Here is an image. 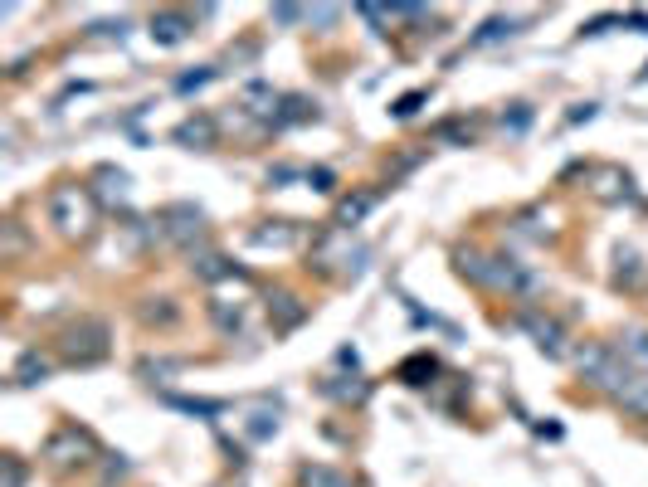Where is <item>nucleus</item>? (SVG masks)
<instances>
[{
    "label": "nucleus",
    "mask_w": 648,
    "mask_h": 487,
    "mask_svg": "<svg viewBox=\"0 0 648 487\" xmlns=\"http://www.w3.org/2000/svg\"><path fill=\"white\" fill-rule=\"evenodd\" d=\"M44 210H49V225L59 229L64 239H88L93 225H98V200H93V190L78 186V181H59L49 190Z\"/></svg>",
    "instance_id": "f257e3e1"
},
{
    "label": "nucleus",
    "mask_w": 648,
    "mask_h": 487,
    "mask_svg": "<svg viewBox=\"0 0 648 487\" xmlns=\"http://www.w3.org/2000/svg\"><path fill=\"white\" fill-rule=\"evenodd\" d=\"M59 351H64L69 366H98V361L108 356V322H98V317H78L74 327L64 332Z\"/></svg>",
    "instance_id": "f03ea898"
},
{
    "label": "nucleus",
    "mask_w": 648,
    "mask_h": 487,
    "mask_svg": "<svg viewBox=\"0 0 648 487\" xmlns=\"http://www.w3.org/2000/svg\"><path fill=\"white\" fill-rule=\"evenodd\" d=\"M44 458H49L54 468H83V463H93V458H98V444H93V434H88V429L64 424V429L44 444Z\"/></svg>",
    "instance_id": "7ed1b4c3"
},
{
    "label": "nucleus",
    "mask_w": 648,
    "mask_h": 487,
    "mask_svg": "<svg viewBox=\"0 0 648 487\" xmlns=\"http://www.w3.org/2000/svg\"><path fill=\"white\" fill-rule=\"evenodd\" d=\"M195 30V20L186 10H156L152 15V39L156 44H181Z\"/></svg>",
    "instance_id": "20e7f679"
},
{
    "label": "nucleus",
    "mask_w": 648,
    "mask_h": 487,
    "mask_svg": "<svg viewBox=\"0 0 648 487\" xmlns=\"http://www.w3.org/2000/svg\"><path fill=\"white\" fill-rule=\"evenodd\" d=\"M171 137H176V142H181V147H200V151H210L215 147V142H220V127H215V117H186V122H181V127H176V132H171Z\"/></svg>",
    "instance_id": "39448f33"
},
{
    "label": "nucleus",
    "mask_w": 648,
    "mask_h": 487,
    "mask_svg": "<svg viewBox=\"0 0 648 487\" xmlns=\"http://www.w3.org/2000/svg\"><path fill=\"white\" fill-rule=\"evenodd\" d=\"M268 317H273L278 332H293V327L307 317V307L293 298V293H273V298H268Z\"/></svg>",
    "instance_id": "423d86ee"
},
{
    "label": "nucleus",
    "mask_w": 648,
    "mask_h": 487,
    "mask_svg": "<svg viewBox=\"0 0 648 487\" xmlns=\"http://www.w3.org/2000/svg\"><path fill=\"white\" fill-rule=\"evenodd\" d=\"M522 327L536 337V346H541V351L561 356V327H556L551 317H541V312H522Z\"/></svg>",
    "instance_id": "0eeeda50"
},
{
    "label": "nucleus",
    "mask_w": 648,
    "mask_h": 487,
    "mask_svg": "<svg viewBox=\"0 0 648 487\" xmlns=\"http://www.w3.org/2000/svg\"><path fill=\"white\" fill-rule=\"evenodd\" d=\"M298 483L303 487H356L342 468H327V463H307L303 473H298Z\"/></svg>",
    "instance_id": "6e6552de"
},
{
    "label": "nucleus",
    "mask_w": 648,
    "mask_h": 487,
    "mask_svg": "<svg viewBox=\"0 0 648 487\" xmlns=\"http://www.w3.org/2000/svg\"><path fill=\"white\" fill-rule=\"evenodd\" d=\"M161 220L171 225V239H191V234H200V210H191V205H176V210H166Z\"/></svg>",
    "instance_id": "1a4fd4ad"
},
{
    "label": "nucleus",
    "mask_w": 648,
    "mask_h": 487,
    "mask_svg": "<svg viewBox=\"0 0 648 487\" xmlns=\"http://www.w3.org/2000/svg\"><path fill=\"white\" fill-rule=\"evenodd\" d=\"M619 356L634 366V371H648V332H629L619 341Z\"/></svg>",
    "instance_id": "9d476101"
},
{
    "label": "nucleus",
    "mask_w": 648,
    "mask_h": 487,
    "mask_svg": "<svg viewBox=\"0 0 648 487\" xmlns=\"http://www.w3.org/2000/svg\"><path fill=\"white\" fill-rule=\"evenodd\" d=\"M249 239H254L259 249H288V244L298 239V229H293V225H283V220H278V225H273V229H254Z\"/></svg>",
    "instance_id": "9b49d317"
},
{
    "label": "nucleus",
    "mask_w": 648,
    "mask_h": 487,
    "mask_svg": "<svg viewBox=\"0 0 648 487\" xmlns=\"http://www.w3.org/2000/svg\"><path fill=\"white\" fill-rule=\"evenodd\" d=\"M44 375H49V361H44L39 351H25L20 366H15V380H20V385H39Z\"/></svg>",
    "instance_id": "f8f14e48"
},
{
    "label": "nucleus",
    "mask_w": 648,
    "mask_h": 487,
    "mask_svg": "<svg viewBox=\"0 0 648 487\" xmlns=\"http://www.w3.org/2000/svg\"><path fill=\"white\" fill-rule=\"evenodd\" d=\"M614 400H619V405H629L634 414H648V380H644V375H634V380H629Z\"/></svg>",
    "instance_id": "ddd939ff"
},
{
    "label": "nucleus",
    "mask_w": 648,
    "mask_h": 487,
    "mask_svg": "<svg viewBox=\"0 0 648 487\" xmlns=\"http://www.w3.org/2000/svg\"><path fill=\"white\" fill-rule=\"evenodd\" d=\"M191 268L200 273V278H205V283H215V278H229V273H234V263H229L225 254H200Z\"/></svg>",
    "instance_id": "4468645a"
},
{
    "label": "nucleus",
    "mask_w": 648,
    "mask_h": 487,
    "mask_svg": "<svg viewBox=\"0 0 648 487\" xmlns=\"http://www.w3.org/2000/svg\"><path fill=\"white\" fill-rule=\"evenodd\" d=\"M434 371H439L434 356H410V361L400 366V380H405V385H429V375Z\"/></svg>",
    "instance_id": "2eb2a0df"
},
{
    "label": "nucleus",
    "mask_w": 648,
    "mask_h": 487,
    "mask_svg": "<svg viewBox=\"0 0 648 487\" xmlns=\"http://www.w3.org/2000/svg\"><path fill=\"white\" fill-rule=\"evenodd\" d=\"M93 181H103V195H108V200H122V195H127V171H113V166H103Z\"/></svg>",
    "instance_id": "dca6fc26"
},
{
    "label": "nucleus",
    "mask_w": 648,
    "mask_h": 487,
    "mask_svg": "<svg viewBox=\"0 0 648 487\" xmlns=\"http://www.w3.org/2000/svg\"><path fill=\"white\" fill-rule=\"evenodd\" d=\"M371 205H376V195H356V200H342V215H337V220H342V229L356 225V220H361Z\"/></svg>",
    "instance_id": "f3484780"
},
{
    "label": "nucleus",
    "mask_w": 648,
    "mask_h": 487,
    "mask_svg": "<svg viewBox=\"0 0 648 487\" xmlns=\"http://www.w3.org/2000/svg\"><path fill=\"white\" fill-rule=\"evenodd\" d=\"M512 30H517V25H512V20H488V25H483V30H478V35H473V44H493V39L512 35Z\"/></svg>",
    "instance_id": "a211bd4d"
},
{
    "label": "nucleus",
    "mask_w": 648,
    "mask_h": 487,
    "mask_svg": "<svg viewBox=\"0 0 648 487\" xmlns=\"http://www.w3.org/2000/svg\"><path fill=\"white\" fill-rule=\"evenodd\" d=\"M210 317H215V322H220L225 332H234V327L244 322V312H239V302H234V307H225V302H215V307H210Z\"/></svg>",
    "instance_id": "6ab92c4d"
},
{
    "label": "nucleus",
    "mask_w": 648,
    "mask_h": 487,
    "mask_svg": "<svg viewBox=\"0 0 648 487\" xmlns=\"http://www.w3.org/2000/svg\"><path fill=\"white\" fill-rule=\"evenodd\" d=\"M424 98H429L424 88H420V93H405V98H395V103H390V113H395V117H415V113H420Z\"/></svg>",
    "instance_id": "aec40b11"
},
{
    "label": "nucleus",
    "mask_w": 648,
    "mask_h": 487,
    "mask_svg": "<svg viewBox=\"0 0 648 487\" xmlns=\"http://www.w3.org/2000/svg\"><path fill=\"white\" fill-rule=\"evenodd\" d=\"M0 468H5L0 487H25V463L20 458H0Z\"/></svg>",
    "instance_id": "412c9836"
},
{
    "label": "nucleus",
    "mask_w": 648,
    "mask_h": 487,
    "mask_svg": "<svg viewBox=\"0 0 648 487\" xmlns=\"http://www.w3.org/2000/svg\"><path fill=\"white\" fill-rule=\"evenodd\" d=\"M25 249V234H20V225L15 220H5V259H15Z\"/></svg>",
    "instance_id": "4be33fe9"
},
{
    "label": "nucleus",
    "mask_w": 648,
    "mask_h": 487,
    "mask_svg": "<svg viewBox=\"0 0 648 487\" xmlns=\"http://www.w3.org/2000/svg\"><path fill=\"white\" fill-rule=\"evenodd\" d=\"M298 20H307V10H298V5H273V25H298Z\"/></svg>",
    "instance_id": "5701e85b"
},
{
    "label": "nucleus",
    "mask_w": 648,
    "mask_h": 487,
    "mask_svg": "<svg viewBox=\"0 0 648 487\" xmlns=\"http://www.w3.org/2000/svg\"><path fill=\"white\" fill-rule=\"evenodd\" d=\"M210 78H215V69H200V74H181V78H176V88H181V93H191V88H205Z\"/></svg>",
    "instance_id": "b1692460"
},
{
    "label": "nucleus",
    "mask_w": 648,
    "mask_h": 487,
    "mask_svg": "<svg viewBox=\"0 0 648 487\" xmlns=\"http://www.w3.org/2000/svg\"><path fill=\"white\" fill-rule=\"evenodd\" d=\"M307 20H312V25H337L342 10H337V5H317V10H307Z\"/></svg>",
    "instance_id": "393cba45"
},
{
    "label": "nucleus",
    "mask_w": 648,
    "mask_h": 487,
    "mask_svg": "<svg viewBox=\"0 0 648 487\" xmlns=\"http://www.w3.org/2000/svg\"><path fill=\"white\" fill-rule=\"evenodd\" d=\"M527 122H532V113H527L522 103H517V113H512V117H502V127H527Z\"/></svg>",
    "instance_id": "a878e982"
},
{
    "label": "nucleus",
    "mask_w": 648,
    "mask_h": 487,
    "mask_svg": "<svg viewBox=\"0 0 648 487\" xmlns=\"http://www.w3.org/2000/svg\"><path fill=\"white\" fill-rule=\"evenodd\" d=\"M307 181H312V186H317V190H332V171H322V166H317V171H312Z\"/></svg>",
    "instance_id": "bb28decb"
},
{
    "label": "nucleus",
    "mask_w": 648,
    "mask_h": 487,
    "mask_svg": "<svg viewBox=\"0 0 648 487\" xmlns=\"http://www.w3.org/2000/svg\"><path fill=\"white\" fill-rule=\"evenodd\" d=\"M614 20L610 15H605V20H590V25H585V30H580V35H605V30H610Z\"/></svg>",
    "instance_id": "cd10ccee"
},
{
    "label": "nucleus",
    "mask_w": 648,
    "mask_h": 487,
    "mask_svg": "<svg viewBox=\"0 0 648 487\" xmlns=\"http://www.w3.org/2000/svg\"><path fill=\"white\" fill-rule=\"evenodd\" d=\"M590 117H595V103H580V108L571 113V122H590Z\"/></svg>",
    "instance_id": "c85d7f7f"
},
{
    "label": "nucleus",
    "mask_w": 648,
    "mask_h": 487,
    "mask_svg": "<svg viewBox=\"0 0 648 487\" xmlns=\"http://www.w3.org/2000/svg\"><path fill=\"white\" fill-rule=\"evenodd\" d=\"M629 25H639V30H644V35H648V15H639V10L629 15Z\"/></svg>",
    "instance_id": "c756f323"
}]
</instances>
